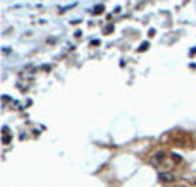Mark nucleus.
Wrapping results in <instances>:
<instances>
[{"mask_svg":"<svg viewBox=\"0 0 196 187\" xmlns=\"http://www.w3.org/2000/svg\"><path fill=\"white\" fill-rule=\"evenodd\" d=\"M158 179H160L162 182H165V184H172V182H176V175H174V173H170V172H160V173H158Z\"/></svg>","mask_w":196,"mask_h":187,"instance_id":"f257e3e1","label":"nucleus"},{"mask_svg":"<svg viewBox=\"0 0 196 187\" xmlns=\"http://www.w3.org/2000/svg\"><path fill=\"white\" fill-rule=\"evenodd\" d=\"M152 160H153V165L155 167H160L162 163H165V151H157L152 156Z\"/></svg>","mask_w":196,"mask_h":187,"instance_id":"f03ea898","label":"nucleus"},{"mask_svg":"<svg viewBox=\"0 0 196 187\" xmlns=\"http://www.w3.org/2000/svg\"><path fill=\"white\" fill-rule=\"evenodd\" d=\"M146 48H148V43H143V45H141V46H139V52H145V50H146Z\"/></svg>","mask_w":196,"mask_h":187,"instance_id":"7ed1b4c3","label":"nucleus"},{"mask_svg":"<svg viewBox=\"0 0 196 187\" xmlns=\"http://www.w3.org/2000/svg\"><path fill=\"white\" fill-rule=\"evenodd\" d=\"M172 156H174V158H176L177 161H181V160H182V158H181V154H177V153H174V154H172Z\"/></svg>","mask_w":196,"mask_h":187,"instance_id":"20e7f679","label":"nucleus"},{"mask_svg":"<svg viewBox=\"0 0 196 187\" xmlns=\"http://www.w3.org/2000/svg\"><path fill=\"white\" fill-rule=\"evenodd\" d=\"M9 141H10V137H9V136H7V134H5V136H3V143H5V144H7V143H9Z\"/></svg>","mask_w":196,"mask_h":187,"instance_id":"39448f33","label":"nucleus"}]
</instances>
